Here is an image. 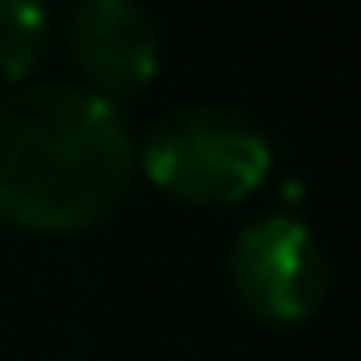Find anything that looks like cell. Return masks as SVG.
Here are the masks:
<instances>
[{
  "instance_id": "obj_4",
  "label": "cell",
  "mask_w": 361,
  "mask_h": 361,
  "mask_svg": "<svg viewBox=\"0 0 361 361\" xmlns=\"http://www.w3.org/2000/svg\"><path fill=\"white\" fill-rule=\"evenodd\" d=\"M70 55L85 94L134 99L159 75V30L139 0H80L70 16Z\"/></svg>"
},
{
  "instance_id": "obj_3",
  "label": "cell",
  "mask_w": 361,
  "mask_h": 361,
  "mask_svg": "<svg viewBox=\"0 0 361 361\" xmlns=\"http://www.w3.org/2000/svg\"><path fill=\"white\" fill-rule=\"evenodd\" d=\"M228 277L252 317L292 326L307 322L326 297V252L297 218H262L233 238Z\"/></svg>"
},
{
  "instance_id": "obj_1",
  "label": "cell",
  "mask_w": 361,
  "mask_h": 361,
  "mask_svg": "<svg viewBox=\"0 0 361 361\" xmlns=\"http://www.w3.org/2000/svg\"><path fill=\"white\" fill-rule=\"evenodd\" d=\"M134 173V139L114 104L65 85L0 94V218L30 233L104 223Z\"/></svg>"
},
{
  "instance_id": "obj_5",
  "label": "cell",
  "mask_w": 361,
  "mask_h": 361,
  "mask_svg": "<svg viewBox=\"0 0 361 361\" xmlns=\"http://www.w3.org/2000/svg\"><path fill=\"white\" fill-rule=\"evenodd\" d=\"M50 45L45 0H0V85H20Z\"/></svg>"
},
{
  "instance_id": "obj_2",
  "label": "cell",
  "mask_w": 361,
  "mask_h": 361,
  "mask_svg": "<svg viewBox=\"0 0 361 361\" xmlns=\"http://www.w3.org/2000/svg\"><path fill=\"white\" fill-rule=\"evenodd\" d=\"M272 169V149L252 119L228 104L173 109L144 144V173L178 203H243Z\"/></svg>"
}]
</instances>
